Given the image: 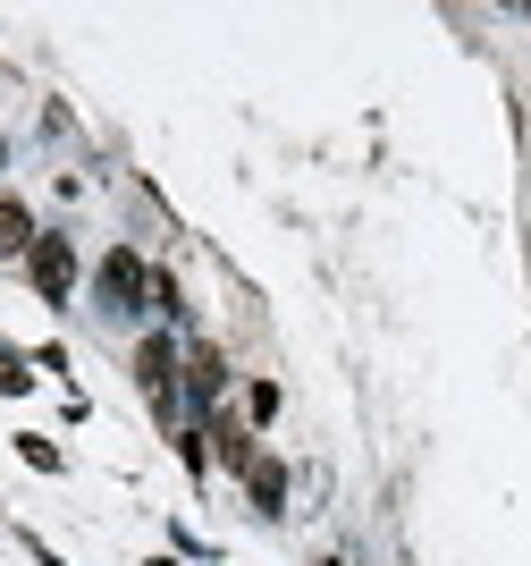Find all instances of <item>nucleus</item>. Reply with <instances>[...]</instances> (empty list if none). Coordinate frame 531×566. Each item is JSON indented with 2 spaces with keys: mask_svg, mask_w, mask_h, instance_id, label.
<instances>
[{
  "mask_svg": "<svg viewBox=\"0 0 531 566\" xmlns=\"http://www.w3.org/2000/svg\"><path fill=\"white\" fill-rule=\"evenodd\" d=\"M25 271H34V287H43V305H68L76 296V245L68 237H34Z\"/></svg>",
  "mask_w": 531,
  "mask_h": 566,
  "instance_id": "obj_1",
  "label": "nucleus"
},
{
  "mask_svg": "<svg viewBox=\"0 0 531 566\" xmlns=\"http://www.w3.org/2000/svg\"><path fill=\"white\" fill-rule=\"evenodd\" d=\"M102 296H110V313H136L144 296H152V271H144V254H102Z\"/></svg>",
  "mask_w": 531,
  "mask_h": 566,
  "instance_id": "obj_2",
  "label": "nucleus"
},
{
  "mask_svg": "<svg viewBox=\"0 0 531 566\" xmlns=\"http://www.w3.org/2000/svg\"><path fill=\"white\" fill-rule=\"evenodd\" d=\"M136 380H144V398L169 415V406H178V347H169V338H144L136 347Z\"/></svg>",
  "mask_w": 531,
  "mask_h": 566,
  "instance_id": "obj_3",
  "label": "nucleus"
},
{
  "mask_svg": "<svg viewBox=\"0 0 531 566\" xmlns=\"http://www.w3.org/2000/svg\"><path fill=\"white\" fill-rule=\"evenodd\" d=\"M185 389H194V406H220V389H229L220 347H194V355H185Z\"/></svg>",
  "mask_w": 531,
  "mask_h": 566,
  "instance_id": "obj_4",
  "label": "nucleus"
},
{
  "mask_svg": "<svg viewBox=\"0 0 531 566\" xmlns=\"http://www.w3.org/2000/svg\"><path fill=\"white\" fill-rule=\"evenodd\" d=\"M34 237H43V229H34V212H25L18 195H0V254H9V262L34 254Z\"/></svg>",
  "mask_w": 531,
  "mask_h": 566,
  "instance_id": "obj_5",
  "label": "nucleus"
},
{
  "mask_svg": "<svg viewBox=\"0 0 531 566\" xmlns=\"http://www.w3.org/2000/svg\"><path fill=\"white\" fill-rule=\"evenodd\" d=\"M245 491H254V507H262V516H278V507H287V465H278V457H254Z\"/></svg>",
  "mask_w": 531,
  "mask_h": 566,
  "instance_id": "obj_6",
  "label": "nucleus"
},
{
  "mask_svg": "<svg viewBox=\"0 0 531 566\" xmlns=\"http://www.w3.org/2000/svg\"><path fill=\"white\" fill-rule=\"evenodd\" d=\"M211 440H220V465H229V473H254V440H245L236 423H220Z\"/></svg>",
  "mask_w": 531,
  "mask_h": 566,
  "instance_id": "obj_7",
  "label": "nucleus"
},
{
  "mask_svg": "<svg viewBox=\"0 0 531 566\" xmlns=\"http://www.w3.org/2000/svg\"><path fill=\"white\" fill-rule=\"evenodd\" d=\"M25 380H34V373H25V355H18V347H0V398H18Z\"/></svg>",
  "mask_w": 531,
  "mask_h": 566,
  "instance_id": "obj_8",
  "label": "nucleus"
},
{
  "mask_svg": "<svg viewBox=\"0 0 531 566\" xmlns=\"http://www.w3.org/2000/svg\"><path fill=\"white\" fill-rule=\"evenodd\" d=\"M245 415H254V423H270V415H278V380H254V389H245Z\"/></svg>",
  "mask_w": 531,
  "mask_h": 566,
  "instance_id": "obj_9",
  "label": "nucleus"
},
{
  "mask_svg": "<svg viewBox=\"0 0 531 566\" xmlns=\"http://www.w3.org/2000/svg\"><path fill=\"white\" fill-rule=\"evenodd\" d=\"M18 457H25L34 473H60V449H51V440H18Z\"/></svg>",
  "mask_w": 531,
  "mask_h": 566,
  "instance_id": "obj_10",
  "label": "nucleus"
},
{
  "mask_svg": "<svg viewBox=\"0 0 531 566\" xmlns=\"http://www.w3.org/2000/svg\"><path fill=\"white\" fill-rule=\"evenodd\" d=\"M0 169H9V136H0Z\"/></svg>",
  "mask_w": 531,
  "mask_h": 566,
  "instance_id": "obj_11",
  "label": "nucleus"
},
{
  "mask_svg": "<svg viewBox=\"0 0 531 566\" xmlns=\"http://www.w3.org/2000/svg\"><path fill=\"white\" fill-rule=\"evenodd\" d=\"M329 566H338V558H329Z\"/></svg>",
  "mask_w": 531,
  "mask_h": 566,
  "instance_id": "obj_12",
  "label": "nucleus"
}]
</instances>
